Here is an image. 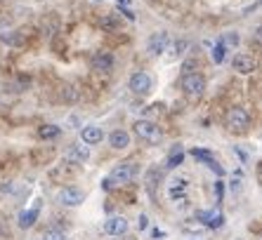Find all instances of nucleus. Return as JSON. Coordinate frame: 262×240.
Returning <instances> with one entry per match:
<instances>
[{
    "instance_id": "obj_1",
    "label": "nucleus",
    "mask_w": 262,
    "mask_h": 240,
    "mask_svg": "<svg viewBox=\"0 0 262 240\" xmlns=\"http://www.w3.org/2000/svg\"><path fill=\"white\" fill-rule=\"evenodd\" d=\"M137 177V162L125 160L118 162L116 167L109 172V177L104 179V188H116V186H125Z\"/></svg>"
},
{
    "instance_id": "obj_2",
    "label": "nucleus",
    "mask_w": 262,
    "mask_h": 240,
    "mask_svg": "<svg viewBox=\"0 0 262 240\" xmlns=\"http://www.w3.org/2000/svg\"><path fill=\"white\" fill-rule=\"evenodd\" d=\"M133 130L142 141H149V144H159L161 139H163V130L154 120H137L133 125Z\"/></svg>"
},
{
    "instance_id": "obj_3",
    "label": "nucleus",
    "mask_w": 262,
    "mask_h": 240,
    "mask_svg": "<svg viewBox=\"0 0 262 240\" xmlns=\"http://www.w3.org/2000/svg\"><path fill=\"white\" fill-rule=\"evenodd\" d=\"M182 92L187 97H191V99H199V97L206 92V78H203L201 73H194V71H189V73H184L182 76Z\"/></svg>"
},
{
    "instance_id": "obj_4",
    "label": "nucleus",
    "mask_w": 262,
    "mask_h": 240,
    "mask_svg": "<svg viewBox=\"0 0 262 240\" xmlns=\"http://www.w3.org/2000/svg\"><path fill=\"white\" fill-rule=\"evenodd\" d=\"M248 125H250V115H248V111L246 108H241V106H234V108H229L227 111V127L232 130V132H246L248 130Z\"/></svg>"
},
{
    "instance_id": "obj_5",
    "label": "nucleus",
    "mask_w": 262,
    "mask_h": 240,
    "mask_svg": "<svg viewBox=\"0 0 262 240\" xmlns=\"http://www.w3.org/2000/svg\"><path fill=\"white\" fill-rule=\"evenodd\" d=\"M57 200H59L64 207H76V205H80L83 200H85V193L80 191V188H76V186H67V188H61L59 191Z\"/></svg>"
},
{
    "instance_id": "obj_6",
    "label": "nucleus",
    "mask_w": 262,
    "mask_h": 240,
    "mask_svg": "<svg viewBox=\"0 0 262 240\" xmlns=\"http://www.w3.org/2000/svg\"><path fill=\"white\" fill-rule=\"evenodd\" d=\"M168 45H170V36H168L165 31H161V33H156V36L149 38V42H146V52L151 54V57H159V54H163L165 50H168Z\"/></svg>"
},
{
    "instance_id": "obj_7",
    "label": "nucleus",
    "mask_w": 262,
    "mask_h": 240,
    "mask_svg": "<svg viewBox=\"0 0 262 240\" xmlns=\"http://www.w3.org/2000/svg\"><path fill=\"white\" fill-rule=\"evenodd\" d=\"M130 92L133 94H149V90H151V78L146 76V73L137 71L130 76Z\"/></svg>"
},
{
    "instance_id": "obj_8",
    "label": "nucleus",
    "mask_w": 262,
    "mask_h": 240,
    "mask_svg": "<svg viewBox=\"0 0 262 240\" xmlns=\"http://www.w3.org/2000/svg\"><path fill=\"white\" fill-rule=\"evenodd\" d=\"M90 66H92V71H97V73H109L111 68H114V54L95 52L90 59Z\"/></svg>"
},
{
    "instance_id": "obj_9",
    "label": "nucleus",
    "mask_w": 262,
    "mask_h": 240,
    "mask_svg": "<svg viewBox=\"0 0 262 240\" xmlns=\"http://www.w3.org/2000/svg\"><path fill=\"white\" fill-rule=\"evenodd\" d=\"M104 233L114 235V238L128 233V219H125V217H109V219L104 222Z\"/></svg>"
},
{
    "instance_id": "obj_10",
    "label": "nucleus",
    "mask_w": 262,
    "mask_h": 240,
    "mask_svg": "<svg viewBox=\"0 0 262 240\" xmlns=\"http://www.w3.org/2000/svg\"><path fill=\"white\" fill-rule=\"evenodd\" d=\"M187 188H189V181L184 179V177H175V179L170 181V200L180 203V207H182V205L187 203V198H184Z\"/></svg>"
},
{
    "instance_id": "obj_11",
    "label": "nucleus",
    "mask_w": 262,
    "mask_h": 240,
    "mask_svg": "<svg viewBox=\"0 0 262 240\" xmlns=\"http://www.w3.org/2000/svg\"><path fill=\"white\" fill-rule=\"evenodd\" d=\"M90 158V146L88 144H71V149L67 151V160L73 162V165H80V162H85Z\"/></svg>"
},
{
    "instance_id": "obj_12",
    "label": "nucleus",
    "mask_w": 262,
    "mask_h": 240,
    "mask_svg": "<svg viewBox=\"0 0 262 240\" xmlns=\"http://www.w3.org/2000/svg\"><path fill=\"white\" fill-rule=\"evenodd\" d=\"M232 66H234V71H238V73H253L257 68V61L250 57V54H236L232 59Z\"/></svg>"
},
{
    "instance_id": "obj_13",
    "label": "nucleus",
    "mask_w": 262,
    "mask_h": 240,
    "mask_svg": "<svg viewBox=\"0 0 262 240\" xmlns=\"http://www.w3.org/2000/svg\"><path fill=\"white\" fill-rule=\"evenodd\" d=\"M196 219H199V222H203L208 228H220L222 224H225V214H222L220 210H213V212H210V210H208V212H196Z\"/></svg>"
},
{
    "instance_id": "obj_14",
    "label": "nucleus",
    "mask_w": 262,
    "mask_h": 240,
    "mask_svg": "<svg viewBox=\"0 0 262 240\" xmlns=\"http://www.w3.org/2000/svg\"><path fill=\"white\" fill-rule=\"evenodd\" d=\"M102 139H104V132H102V127H97V125H88V127L80 130V141L88 144V146L99 144Z\"/></svg>"
},
{
    "instance_id": "obj_15",
    "label": "nucleus",
    "mask_w": 262,
    "mask_h": 240,
    "mask_svg": "<svg viewBox=\"0 0 262 240\" xmlns=\"http://www.w3.org/2000/svg\"><path fill=\"white\" fill-rule=\"evenodd\" d=\"M109 146L116 151H123L130 146V134L125 132V130H114V132L109 134Z\"/></svg>"
},
{
    "instance_id": "obj_16",
    "label": "nucleus",
    "mask_w": 262,
    "mask_h": 240,
    "mask_svg": "<svg viewBox=\"0 0 262 240\" xmlns=\"http://www.w3.org/2000/svg\"><path fill=\"white\" fill-rule=\"evenodd\" d=\"M38 212H40V205H36V207H31V210L21 212V214H19V226H21V228H31L33 224H36V219H38Z\"/></svg>"
},
{
    "instance_id": "obj_17",
    "label": "nucleus",
    "mask_w": 262,
    "mask_h": 240,
    "mask_svg": "<svg viewBox=\"0 0 262 240\" xmlns=\"http://www.w3.org/2000/svg\"><path fill=\"white\" fill-rule=\"evenodd\" d=\"M61 134L59 125H40L38 127V137L40 139H57Z\"/></svg>"
},
{
    "instance_id": "obj_18",
    "label": "nucleus",
    "mask_w": 262,
    "mask_h": 240,
    "mask_svg": "<svg viewBox=\"0 0 262 240\" xmlns=\"http://www.w3.org/2000/svg\"><path fill=\"white\" fill-rule=\"evenodd\" d=\"M187 47H189V42H187V40H175L172 45H168V50H170V57H182Z\"/></svg>"
},
{
    "instance_id": "obj_19",
    "label": "nucleus",
    "mask_w": 262,
    "mask_h": 240,
    "mask_svg": "<svg viewBox=\"0 0 262 240\" xmlns=\"http://www.w3.org/2000/svg\"><path fill=\"white\" fill-rule=\"evenodd\" d=\"M118 24H121V19H118L116 14H109V17H104L102 21H99V26H102V29H106V31L118 29Z\"/></svg>"
},
{
    "instance_id": "obj_20",
    "label": "nucleus",
    "mask_w": 262,
    "mask_h": 240,
    "mask_svg": "<svg viewBox=\"0 0 262 240\" xmlns=\"http://www.w3.org/2000/svg\"><path fill=\"white\" fill-rule=\"evenodd\" d=\"M177 165H182V149L180 146H177V151H172L168 156V167H177Z\"/></svg>"
},
{
    "instance_id": "obj_21",
    "label": "nucleus",
    "mask_w": 262,
    "mask_h": 240,
    "mask_svg": "<svg viewBox=\"0 0 262 240\" xmlns=\"http://www.w3.org/2000/svg\"><path fill=\"white\" fill-rule=\"evenodd\" d=\"M43 240H67V235L61 233V231H57V228H50V231L43 233Z\"/></svg>"
},
{
    "instance_id": "obj_22",
    "label": "nucleus",
    "mask_w": 262,
    "mask_h": 240,
    "mask_svg": "<svg viewBox=\"0 0 262 240\" xmlns=\"http://www.w3.org/2000/svg\"><path fill=\"white\" fill-rule=\"evenodd\" d=\"M61 97H64V102H76V99H78V92H76V87H64Z\"/></svg>"
},
{
    "instance_id": "obj_23",
    "label": "nucleus",
    "mask_w": 262,
    "mask_h": 240,
    "mask_svg": "<svg viewBox=\"0 0 262 240\" xmlns=\"http://www.w3.org/2000/svg\"><path fill=\"white\" fill-rule=\"evenodd\" d=\"M222 59H225V45H222V42H217V47L213 50V61H215V64H220Z\"/></svg>"
},
{
    "instance_id": "obj_24",
    "label": "nucleus",
    "mask_w": 262,
    "mask_h": 240,
    "mask_svg": "<svg viewBox=\"0 0 262 240\" xmlns=\"http://www.w3.org/2000/svg\"><path fill=\"white\" fill-rule=\"evenodd\" d=\"M191 156H194V158H199V160H206V162H210V160H213V156H210L208 151H201V149H194V151H191Z\"/></svg>"
},
{
    "instance_id": "obj_25",
    "label": "nucleus",
    "mask_w": 262,
    "mask_h": 240,
    "mask_svg": "<svg viewBox=\"0 0 262 240\" xmlns=\"http://www.w3.org/2000/svg\"><path fill=\"white\" fill-rule=\"evenodd\" d=\"M253 40L257 42V45H262V26H257L255 33H253Z\"/></svg>"
},
{
    "instance_id": "obj_26",
    "label": "nucleus",
    "mask_w": 262,
    "mask_h": 240,
    "mask_svg": "<svg viewBox=\"0 0 262 240\" xmlns=\"http://www.w3.org/2000/svg\"><path fill=\"white\" fill-rule=\"evenodd\" d=\"M116 240H137V238H133V235H125V233H123V235H116Z\"/></svg>"
},
{
    "instance_id": "obj_27",
    "label": "nucleus",
    "mask_w": 262,
    "mask_h": 240,
    "mask_svg": "<svg viewBox=\"0 0 262 240\" xmlns=\"http://www.w3.org/2000/svg\"><path fill=\"white\" fill-rule=\"evenodd\" d=\"M140 228H146V217L144 214L140 217Z\"/></svg>"
},
{
    "instance_id": "obj_28",
    "label": "nucleus",
    "mask_w": 262,
    "mask_h": 240,
    "mask_svg": "<svg viewBox=\"0 0 262 240\" xmlns=\"http://www.w3.org/2000/svg\"><path fill=\"white\" fill-rule=\"evenodd\" d=\"M257 177H260V181H262V162L257 165Z\"/></svg>"
},
{
    "instance_id": "obj_29",
    "label": "nucleus",
    "mask_w": 262,
    "mask_h": 240,
    "mask_svg": "<svg viewBox=\"0 0 262 240\" xmlns=\"http://www.w3.org/2000/svg\"><path fill=\"white\" fill-rule=\"evenodd\" d=\"M5 233V226H3V219H0V235Z\"/></svg>"
},
{
    "instance_id": "obj_30",
    "label": "nucleus",
    "mask_w": 262,
    "mask_h": 240,
    "mask_svg": "<svg viewBox=\"0 0 262 240\" xmlns=\"http://www.w3.org/2000/svg\"><path fill=\"white\" fill-rule=\"evenodd\" d=\"M121 3H130V0H121Z\"/></svg>"
}]
</instances>
